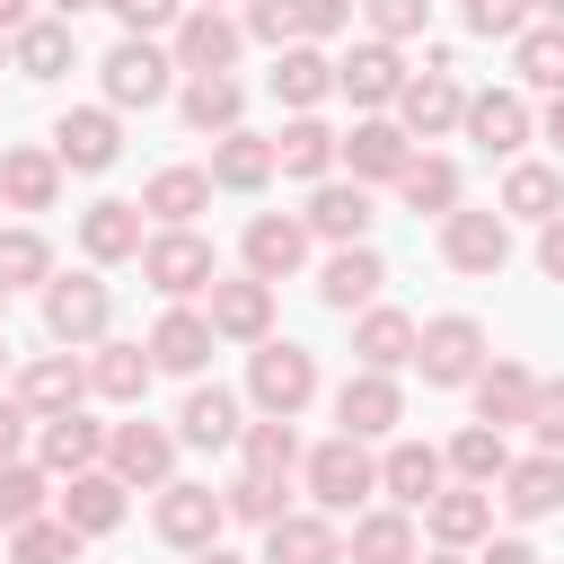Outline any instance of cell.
<instances>
[{
    "mask_svg": "<svg viewBox=\"0 0 564 564\" xmlns=\"http://www.w3.org/2000/svg\"><path fill=\"white\" fill-rule=\"evenodd\" d=\"M308 379H317V370H308V352H291V344H273V352L256 361V397H264V405H282V414L308 397Z\"/></svg>",
    "mask_w": 564,
    "mask_h": 564,
    "instance_id": "1",
    "label": "cell"
},
{
    "mask_svg": "<svg viewBox=\"0 0 564 564\" xmlns=\"http://www.w3.org/2000/svg\"><path fill=\"white\" fill-rule=\"evenodd\" d=\"M53 141H62L70 167H106V159H115V123H106V115H62Z\"/></svg>",
    "mask_w": 564,
    "mask_h": 564,
    "instance_id": "2",
    "label": "cell"
},
{
    "mask_svg": "<svg viewBox=\"0 0 564 564\" xmlns=\"http://www.w3.org/2000/svg\"><path fill=\"white\" fill-rule=\"evenodd\" d=\"M106 70H115V97H141V106H150V97L167 88V62H159L150 44H123V53L106 62Z\"/></svg>",
    "mask_w": 564,
    "mask_h": 564,
    "instance_id": "3",
    "label": "cell"
},
{
    "mask_svg": "<svg viewBox=\"0 0 564 564\" xmlns=\"http://www.w3.org/2000/svg\"><path fill=\"white\" fill-rule=\"evenodd\" d=\"M449 256H458L467 273L502 264V220H485V212H458V229H449Z\"/></svg>",
    "mask_w": 564,
    "mask_h": 564,
    "instance_id": "4",
    "label": "cell"
},
{
    "mask_svg": "<svg viewBox=\"0 0 564 564\" xmlns=\"http://www.w3.org/2000/svg\"><path fill=\"white\" fill-rule=\"evenodd\" d=\"M97 317H106L97 282H62L53 291V335H97Z\"/></svg>",
    "mask_w": 564,
    "mask_h": 564,
    "instance_id": "5",
    "label": "cell"
},
{
    "mask_svg": "<svg viewBox=\"0 0 564 564\" xmlns=\"http://www.w3.org/2000/svg\"><path fill=\"white\" fill-rule=\"evenodd\" d=\"M467 361H476V326H432V352H423V370L432 379H467Z\"/></svg>",
    "mask_w": 564,
    "mask_h": 564,
    "instance_id": "6",
    "label": "cell"
},
{
    "mask_svg": "<svg viewBox=\"0 0 564 564\" xmlns=\"http://www.w3.org/2000/svg\"><path fill=\"white\" fill-rule=\"evenodd\" d=\"M247 256H256V273H291V264H300V229H291V220H256Z\"/></svg>",
    "mask_w": 564,
    "mask_h": 564,
    "instance_id": "7",
    "label": "cell"
},
{
    "mask_svg": "<svg viewBox=\"0 0 564 564\" xmlns=\"http://www.w3.org/2000/svg\"><path fill=\"white\" fill-rule=\"evenodd\" d=\"M150 273H159V282H167V291H194V282H203V273H212V256H203V247H194V238H167V247H159V256H150Z\"/></svg>",
    "mask_w": 564,
    "mask_h": 564,
    "instance_id": "8",
    "label": "cell"
},
{
    "mask_svg": "<svg viewBox=\"0 0 564 564\" xmlns=\"http://www.w3.org/2000/svg\"><path fill=\"white\" fill-rule=\"evenodd\" d=\"M370 291H379V264H370V256H335V264H326V300H335V308H352V300H370Z\"/></svg>",
    "mask_w": 564,
    "mask_h": 564,
    "instance_id": "9",
    "label": "cell"
},
{
    "mask_svg": "<svg viewBox=\"0 0 564 564\" xmlns=\"http://www.w3.org/2000/svg\"><path fill=\"white\" fill-rule=\"evenodd\" d=\"M238 432V405L212 388V397H185V441H229Z\"/></svg>",
    "mask_w": 564,
    "mask_h": 564,
    "instance_id": "10",
    "label": "cell"
},
{
    "mask_svg": "<svg viewBox=\"0 0 564 564\" xmlns=\"http://www.w3.org/2000/svg\"><path fill=\"white\" fill-rule=\"evenodd\" d=\"M18 62H26V79H53V70L70 62V35H62V26H26V44H18Z\"/></svg>",
    "mask_w": 564,
    "mask_h": 564,
    "instance_id": "11",
    "label": "cell"
},
{
    "mask_svg": "<svg viewBox=\"0 0 564 564\" xmlns=\"http://www.w3.org/2000/svg\"><path fill=\"white\" fill-rule=\"evenodd\" d=\"M212 317H220V326H229V335H256V326H264V282H229V291H220V308H212Z\"/></svg>",
    "mask_w": 564,
    "mask_h": 564,
    "instance_id": "12",
    "label": "cell"
},
{
    "mask_svg": "<svg viewBox=\"0 0 564 564\" xmlns=\"http://www.w3.org/2000/svg\"><path fill=\"white\" fill-rule=\"evenodd\" d=\"M361 485H370V467H361L352 449H326V458H317V494H326V502H352Z\"/></svg>",
    "mask_w": 564,
    "mask_h": 564,
    "instance_id": "13",
    "label": "cell"
},
{
    "mask_svg": "<svg viewBox=\"0 0 564 564\" xmlns=\"http://www.w3.org/2000/svg\"><path fill=\"white\" fill-rule=\"evenodd\" d=\"M564 502V467H520L511 476V511H555Z\"/></svg>",
    "mask_w": 564,
    "mask_h": 564,
    "instance_id": "14",
    "label": "cell"
},
{
    "mask_svg": "<svg viewBox=\"0 0 564 564\" xmlns=\"http://www.w3.org/2000/svg\"><path fill=\"white\" fill-rule=\"evenodd\" d=\"M476 141H485V150H511V141H520V106H511V97H485V106H476Z\"/></svg>",
    "mask_w": 564,
    "mask_h": 564,
    "instance_id": "15",
    "label": "cell"
},
{
    "mask_svg": "<svg viewBox=\"0 0 564 564\" xmlns=\"http://www.w3.org/2000/svg\"><path fill=\"white\" fill-rule=\"evenodd\" d=\"M88 247H97V256H123V247H132V212H123V203H97V212H88Z\"/></svg>",
    "mask_w": 564,
    "mask_h": 564,
    "instance_id": "16",
    "label": "cell"
},
{
    "mask_svg": "<svg viewBox=\"0 0 564 564\" xmlns=\"http://www.w3.org/2000/svg\"><path fill=\"white\" fill-rule=\"evenodd\" d=\"M203 344H212V335H203L194 317H167V326H159V361H176V370H194V361H203Z\"/></svg>",
    "mask_w": 564,
    "mask_h": 564,
    "instance_id": "17",
    "label": "cell"
},
{
    "mask_svg": "<svg viewBox=\"0 0 564 564\" xmlns=\"http://www.w3.org/2000/svg\"><path fill=\"white\" fill-rule=\"evenodd\" d=\"M388 414H397V397H388V388H370V379H361V388H344V423H352V432H379Z\"/></svg>",
    "mask_w": 564,
    "mask_h": 564,
    "instance_id": "18",
    "label": "cell"
},
{
    "mask_svg": "<svg viewBox=\"0 0 564 564\" xmlns=\"http://www.w3.org/2000/svg\"><path fill=\"white\" fill-rule=\"evenodd\" d=\"M159 529H167V538H203V529H212V494H167Z\"/></svg>",
    "mask_w": 564,
    "mask_h": 564,
    "instance_id": "19",
    "label": "cell"
},
{
    "mask_svg": "<svg viewBox=\"0 0 564 564\" xmlns=\"http://www.w3.org/2000/svg\"><path fill=\"white\" fill-rule=\"evenodd\" d=\"M273 555H291V564H326L335 546H326V529H308V520H291V529H273Z\"/></svg>",
    "mask_w": 564,
    "mask_h": 564,
    "instance_id": "20",
    "label": "cell"
},
{
    "mask_svg": "<svg viewBox=\"0 0 564 564\" xmlns=\"http://www.w3.org/2000/svg\"><path fill=\"white\" fill-rule=\"evenodd\" d=\"M344 88H361V97H388V88H397V62H388V53H352Z\"/></svg>",
    "mask_w": 564,
    "mask_h": 564,
    "instance_id": "21",
    "label": "cell"
},
{
    "mask_svg": "<svg viewBox=\"0 0 564 564\" xmlns=\"http://www.w3.org/2000/svg\"><path fill=\"white\" fill-rule=\"evenodd\" d=\"M388 485H397L405 502H423V494H432V458H423V449H397V458H388Z\"/></svg>",
    "mask_w": 564,
    "mask_h": 564,
    "instance_id": "22",
    "label": "cell"
},
{
    "mask_svg": "<svg viewBox=\"0 0 564 564\" xmlns=\"http://www.w3.org/2000/svg\"><path fill=\"white\" fill-rule=\"evenodd\" d=\"M520 70L555 88V79H564V35H529V44H520Z\"/></svg>",
    "mask_w": 564,
    "mask_h": 564,
    "instance_id": "23",
    "label": "cell"
},
{
    "mask_svg": "<svg viewBox=\"0 0 564 564\" xmlns=\"http://www.w3.org/2000/svg\"><path fill=\"white\" fill-rule=\"evenodd\" d=\"M185 62H229V26L220 18H194L185 26Z\"/></svg>",
    "mask_w": 564,
    "mask_h": 564,
    "instance_id": "24",
    "label": "cell"
},
{
    "mask_svg": "<svg viewBox=\"0 0 564 564\" xmlns=\"http://www.w3.org/2000/svg\"><path fill=\"white\" fill-rule=\"evenodd\" d=\"M185 106H194V123H229V115H238V88H229V79H203Z\"/></svg>",
    "mask_w": 564,
    "mask_h": 564,
    "instance_id": "25",
    "label": "cell"
},
{
    "mask_svg": "<svg viewBox=\"0 0 564 564\" xmlns=\"http://www.w3.org/2000/svg\"><path fill=\"white\" fill-rule=\"evenodd\" d=\"M449 106H458V88H449V79H423V88L405 97V115H414V123H449Z\"/></svg>",
    "mask_w": 564,
    "mask_h": 564,
    "instance_id": "26",
    "label": "cell"
},
{
    "mask_svg": "<svg viewBox=\"0 0 564 564\" xmlns=\"http://www.w3.org/2000/svg\"><path fill=\"white\" fill-rule=\"evenodd\" d=\"M282 167H300V176H317V167H326V132H317V123H300V132L282 141Z\"/></svg>",
    "mask_w": 564,
    "mask_h": 564,
    "instance_id": "27",
    "label": "cell"
},
{
    "mask_svg": "<svg viewBox=\"0 0 564 564\" xmlns=\"http://www.w3.org/2000/svg\"><path fill=\"white\" fill-rule=\"evenodd\" d=\"M150 203H159V212H176V220H185V212H194V203H203V176H185V167H176V176H159V185H150Z\"/></svg>",
    "mask_w": 564,
    "mask_h": 564,
    "instance_id": "28",
    "label": "cell"
},
{
    "mask_svg": "<svg viewBox=\"0 0 564 564\" xmlns=\"http://www.w3.org/2000/svg\"><path fill=\"white\" fill-rule=\"evenodd\" d=\"M115 458H123L132 476H159V467H167V441H159V432H123V449H115Z\"/></svg>",
    "mask_w": 564,
    "mask_h": 564,
    "instance_id": "29",
    "label": "cell"
},
{
    "mask_svg": "<svg viewBox=\"0 0 564 564\" xmlns=\"http://www.w3.org/2000/svg\"><path fill=\"white\" fill-rule=\"evenodd\" d=\"M273 88H291V97H317V88H326V62H308V53H291V62L273 70Z\"/></svg>",
    "mask_w": 564,
    "mask_h": 564,
    "instance_id": "30",
    "label": "cell"
},
{
    "mask_svg": "<svg viewBox=\"0 0 564 564\" xmlns=\"http://www.w3.org/2000/svg\"><path fill=\"white\" fill-rule=\"evenodd\" d=\"M9 194H18V203H44V194H53V167H44V159H9Z\"/></svg>",
    "mask_w": 564,
    "mask_h": 564,
    "instance_id": "31",
    "label": "cell"
},
{
    "mask_svg": "<svg viewBox=\"0 0 564 564\" xmlns=\"http://www.w3.org/2000/svg\"><path fill=\"white\" fill-rule=\"evenodd\" d=\"M546 203H555V176L546 167H520L511 176V212H546Z\"/></svg>",
    "mask_w": 564,
    "mask_h": 564,
    "instance_id": "32",
    "label": "cell"
},
{
    "mask_svg": "<svg viewBox=\"0 0 564 564\" xmlns=\"http://www.w3.org/2000/svg\"><path fill=\"white\" fill-rule=\"evenodd\" d=\"M317 220L344 238V229H361V220H370V203H361V194H317Z\"/></svg>",
    "mask_w": 564,
    "mask_h": 564,
    "instance_id": "33",
    "label": "cell"
},
{
    "mask_svg": "<svg viewBox=\"0 0 564 564\" xmlns=\"http://www.w3.org/2000/svg\"><path fill=\"white\" fill-rule=\"evenodd\" d=\"M361 352H370V361H397V352H405V317H370V326H361Z\"/></svg>",
    "mask_w": 564,
    "mask_h": 564,
    "instance_id": "34",
    "label": "cell"
},
{
    "mask_svg": "<svg viewBox=\"0 0 564 564\" xmlns=\"http://www.w3.org/2000/svg\"><path fill=\"white\" fill-rule=\"evenodd\" d=\"M70 520H79V529H106V520H115V485H79V494H70Z\"/></svg>",
    "mask_w": 564,
    "mask_h": 564,
    "instance_id": "35",
    "label": "cell"
},
{
    "mask_svg": "<svg viewBox=\"0 0 564 564\" xmlns=\"http://www.w3.org/2000/svg\"><path fill=\"white\" fill-rule=\"evenodd\" d=\"M220 176H229V185H256V176H264V150H256V141H229V150H220Z\"/></svg>",
    "mask_w": 564,
    "mask_h": 564,
    "instance_id": "36",
    "label": "cell"
},
{
    "mask_svg": "<svg viewBox=\"0 0 564 564\" xmlns=\"http://www.w3.org/2000/svg\"><path fill=\"white\" fill-rule=\"evenodd\" d=\"M361 555H370V564H397V555H405V529H397V520H370V529H361Z\"/></svg>",
    "mask_w": 564,
    "mask_h": 564,
    "instance_id": "37",
    "label": "cell"
},
{
    "mask_svg": "<svg viewBox=\"0 0 564 564\" xmlns=\"http://www.w3.org/2000/svg\"><path fill=\"white\" fill-rule=\"evenodd\" d=\"M62 555H70L62 529H26V538H18V564H62Z\"/></svg>",
    "mask_w": 564,
    "mask_h": 564,
    "instance_id": "38",
    "label": "cell"
},
{
    "mask_svg": "<svg viewBox=\"0 0 564 564\" xmlns=\"http://www.w3.org/2000/svg\"><path fill=\"white\" fill-rule=\"evenodd\" d=\"M352 159H361V167H397V132H379V123H370V132L352 141Z\"/></svg>",
    "mask_w": 564,
    "mask_h": 564,
    "instance_id": "39",
    "label": "cell"
},
{
    "mask_svg": "<svg viewBox=\"0 0 564 564\" xmlns=\"http://www.w3.org/2000/svg\"><path fill=\"white\" fill-rule=\"evenodd\" d=\"M458 467H467V476H494V467H502V449H494L485 432H467V441H458Z\"/></svg>",
    "mask_w": 564,
    "mask_h": 564,
    "instance_id": "40",
    "label": "cell"
},
{
    "mask_svg": "<svg viewBox=\"0 0 564 564\" xmlns=\"http://www.w3.org/2000/svg\"><path fill=\"white\" fill-rule=\"evenodd\" d=\"M405 194H414V203H449V167H414Z\"/></svg>",
    "mask_w": 564,
    "mask_h": 564,
    "instance_id": "41",
    "label": "cell"
},
{
    "mask_svg": "<svg viewBox=\"0 0 564 564\" xmlns=\"http://www.w3.org/2000/svg\"><path fill=\"white\" fill-rule=\"evenodd\" d=\"M476 520H485V502H467V494H458V502H441V538H467Z\"/></svg>",
    "mask_w": 564,
    "mask_h": 564,
    "instance_id": "42",
    "label": "cell"
},
{
    "mask_svg": "<svg viewBox=\"0 0 564 564\" xmlns=\"http://www.w3.org/2000/svg\"><path fill=\"white\" fill-rule=\"evenodd\" d=\"M141 379H150V370H141V361H132V352H115V361H106V388H115V397H132V388H141Z\"/></svg>",
    "mask_w": 564,
    "mask_h": 564,
    "instance_id": "43",
    "label": "cell"
},
{
    "mask_svg": "<svg viewBox=\"0 0 564 564\" xmlns=\"http://www.w3.org/2000/svg\"><path fill=\"white\" fill-rule=\"evenodd\" d=\"M26 397H44V405H53V397H70V370H62V361H44V370L26 379Z\"/></svg>",
    "mask_w": 564,
    "mask_h": 564,
    "instance_id": "44",
    "label": "cell"
},
{
    "mask_svg": "<svg viewBox=\"0 0 564 564\" xmlns=\"http://www.w3.org/2000/svg\"><path fill=\"white\" fill-rule=\"evenodd\" d=\"M247 449H256V467H291V432H256Z\"/></svg>",
    "mask_w": 564,
    "mask_h": 564,
    "instance_id": "45",
    "label": "cell"
},
{
    "mask_svg": "<svg viewBox=\"0 0 564 564\" xmlns=\"http://www.w3.org/2000/svg\"><path fill=\"white\" fill-rule=\"evenodd\" d=\"M467 18H476V26H485V35H494V26H520V0H476V9H467Z\"/></svg>",
    "mask_w": 564,
    "mask_h": 564,
    "instance_id": "46",
    "label": "cell"
},
{
    "mask_svg": "<svg viewBox=\"0 0 564 564\" xmlns=\"http://www.w3.org/2000/svg\"><path fill=\"white\" fill-rule=\"evenodd\" d=\"M0 264H9V273H35V264H44V247H35V238H9V247H0Z\"/></svg>",
    "mask_w": 564,
    "mask_h": 564,
    "instance_id": "47",
    "label": "cell"
},
{
    "mask_svg": "<svg viewBox=\"0 0 564 564\" xmlns=\"http://www.w3.org/2000/svg\"><path fill=\"white\" fill-rule=\"evenodd\" d=\"M44 449H53V458H88V423H62Z\"/></svg>",
    "mask_w": 564,
    "mask_h": 564,
    "instance_id": "48",
    "label": "cell"
},
{
    "mask_svg": "<svg viewBox=\"0 0 564 564\" xmlns=\"http://www.w3.org/2000/svg\"><path fill=\"white\" fill-rule=\"evenodd\" d=\"M538 432H546V441H564V388H546V405H538Z\"/></svg>",
    "mask_w": 564,
    "mask_h": 564,
    "instance_id": "49",
    "label": "cell"
},
{
    "mask_svg": "<svg viewBox=\"0 0 564 564\" xmlns=\"http://www.w3.org/2000/svg\"><path fill=\"white\" fill-rule=\"evenodd\" d=\"M115 9H123V18H132V26H159V18H167V9H176V0H115Z\"/></svg>",
    "mask_w": 564,
    "mask_h": 564,
    "instance_id": "50",
    "label": "cell"
},
{
    "mask_svg": "<svg viewBox=\"0 0 564 564\" xmlns=\"http://www.w3.org/2000/svg\"><path fill=\"white\" fill-rule=\"evenodd\" d=\"M423 18V0H379V26H414Z\"/></svg>",
    "mask_w": 564,
    "mask_h": 564,
    "instance_id": "51",
    "label": "cell"
},
{
    "mask_svg": "<svg viewBox=\"0 0 564 564\" xmlns=\"http://www.w3.org/2000/svg\"><path fill=\"white\" fill-rule=\"evenodd\" d=\"M300 18H308V26H335V18H344V0H300Z\"/></svg>",
    "mask_w": 564,
    "mask_h": 564,
    "instance_id": "52",
    "label": "cell"
},
{
    "mask_svg": "<svg viewBox=\"0 0 564 564\" xmlns=\"http://www.w3.org/2000/svg\"><path fill=\"white\" fill-rule=\"evenodd\" d=\"M546 273L564 282V229H546Z\"/></svg>",
    "mask_w": 564,
    "mask_h": 564,
    "instance_id": "53",
    "label": "cell"
},
{
    "mask_svg": "<svg viewBox=\"0 0 564 564\" xmlns=\"http://www.w3.org/2000/svg\"><path fill=\"white\" fill-rule=\"evenodd\" d=\"M485 564H538V555H529V546H494Z\"/></svg>",
    "mask_w": 564,
    "mask_h": 564,
    "instance_id": "54",
    "label": "cell"
},
{
    "mask_svg": "<svg viewBox=\"0 0 564 564\" xmlns=\"http://www.w3.org/2000/svg\"><path fill=\"white\" fill-rule=\"evenodd\" d=\"M9 441H18V414H9V405H0V449H9Z\"/></svg>",
    "mask_w": 564,
    "mask_h": 564,
    "instance_id": "55",
    "label": "cell"
},
{
    "mask_svg": "<svg viewBox=\"0 0 564 564\" xmlns=\"http://www.w3.org/2000/svg\"><path fill=\"white\" fill-rule=\"evenodd\" d=\"M546 132H555V141H564V97H555V115H546Z\"/></svg>",
    "mask_w": 564,
    "mask_h": 564,
    "instance_id": "56",
    "label": "cell"
},
{
    "mask_svg": "<svg viewBox=\"0 0 564 564\" xmlns=\"http://www.w3.org/2000/svg\"><path fill=\"white\" fill-rule=\"evenodd\" d=\"M0 18H26V0H0Z\"/></svg>",
    "mask_w": 564,
    "mask_h": 564,
    "instance_id": "57",
    "label": "cell"
},
{
    "mask_svg": "<svg viewBox=\"0 0 564 564\" xmlns=\"http://www.w3.org/2000/svg\"><path fill=\"white\" fill-rule=\"evenodd\" d=\"M203 564H229V555H203Z\"/></svg>",
    "mask_w": 564,
    "mask_h": 564,
    "instance_id": "58",
    "label": "cell"
},
{
    "mask_svg": "<svg viewBox=\"0 0 564 564\" xmlns=\"http://www.w3.org/2000/svg\"><path fill=\"white\" fill-rule=\"evenodd\" d=\"M546 9H555V18H564V0H546Z\"/></svg>",
    "mask_w": 564,
    "mask_h": 564,
    "instance_id": "59",
    "label": "cell"
},
{
    "mask_svg": "<svg viewBox=\"0 0 564 564\" xmlns=\"http://www.w3.org/2000/svg\"><path fill=\"white\" fill-rule=\"evenodd\" d=\"M62 9H88V0H62Z\"/></svg>",
    "mask_w": 564,
    "mask_h": 564,
    "instance_id": "60",
    "label": "cell"
}]
</instances>
